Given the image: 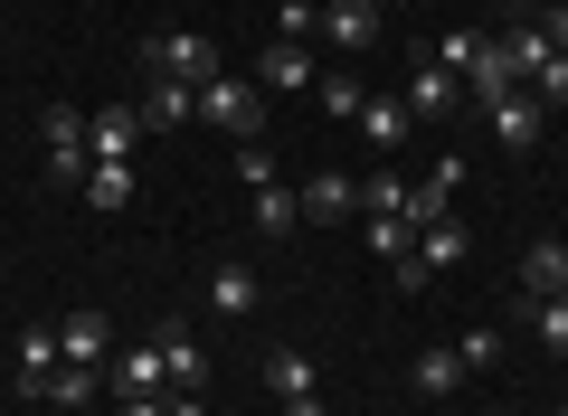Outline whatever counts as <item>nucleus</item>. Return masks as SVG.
Instances as JSON below:
<instances>
[{"label": "nucleus", "instance_id": "obj_35", "mask_svg": "<svg viewBox=\"0 0 568 416\" xmlns=\"http://www.w3.org/2000/svg\"><path fill=\"white\" fill-rule=\"evenodd\" d=\"M123 416H171V397H123Z\"/></svg>", "mask_w": 568, "mask_h": 416}, {"label": "nucleus", "instance_id": "obj_30", "mask_svg": "<svg viewBox=\"0 0 568 416\" xmlns=\"http://www.w3.org/2000/svg\"><path fill=\"white\" fill-rule=\"evenodd\" d=\"M530 313H540V351H559V359H568V294L530 303Z\"/></svg>", "mask_w": 568, "mask_h": 416}, {"label": "nucleus", "instance_id": "obj_23", "mask_svg": "<svg viewBox=\"0 0 568 416\" xmlns=\"http://www.w3.org/2000/svg\"><path fill=\"white\" fill-rule=\"evenodd\" d=\"M484 29H446V39H436V48H426V58H436V67H446V77H474V58H484Z\"/></svg>", "mask_w": 568, "mask_h": 416}, {"label": "nucleus", "instance_id": "obj_16", "mask_svg": "<svg viewBox=\"0 0 568 416\" xmlns=\"http://www.w3.org/2000/svg\"><path fill=\"white\" fill-rule=\"evenodd\" d=\"M361 133L379 142V152H398V142L417 133V114H407V95H361Z\"/></svg>", "mask_w": 568, "mask_h": 416}, {"label": "nucleus", "instance_id": "obj_1", "mask_svg": "<svg viewBox=\"0 0 568 416\" xmlns=\"http://www.w3.org/2000/svg\"><path fill=\"white\" fill-rule=\"evenodd\" d=\"M200 123H209V133L256 142V133H265V85H256V77H227V67H219V77L200 85Z\"/></svg>", "mask_w": 568, "mask_h": 416}, {"label": "nucleus", "instance_id": "obj_10", "mask_svg": "<svg viewBox=\"0 0 568 416\" xmlns=\"http://www.w3.org/2000/svg\"><path fill=\"white\" fill-rule=\"evenodd\" d=\"M521 284L530 303H549V294H568V237H540V246H521Z\"/></svg>", "mask_w": 568, "mask_h": 416}, {"label": "nucleus", "instance_id": "obj_27", "mask_svg": "<svg viewBox=\"0 0 568 416\" xmlns=\"http://www.w3.org/2000/svg\"><path fill=\"white\" fill-rule=\"evenodd\" d=\"M95 388H104V369H77V359H58V378H48V397H58V407H85Z\"/></svg>", "mask_w": 568, "mask_h": 416}, {"label": "nucleus", "instance_id": "obj_14", "mask_svg": "<svg viewBox=\"0 0 568 416\" xmlns=\"http://www.w3.org/2000/svg\"><path fill=\"white\" fill-rule=\"evenodd\" d=\"M104 388L114 397H162L171 378H162V351H114L104 359Z\"/></svg>", "mask_w": 568, "mask_h": 416}, {"label": "nucleus", "instance_id": "obj_11", "mask_svg": "<svg viewBox=\"0 0 568 416\" xmlns=\"http://www.w3.org/2000/svg\"><path fill=\"white\" fill-rule=\"evenodd\" d=\"M48 378H58V332H20V351H10V388L48 397Z\"/></svg>", "mask_w": 568, "mask_h": 416}, {"label": "nucleus", "instance_id": "obj_19", "mask_svg": "<svg viewBox=\"0 0 568 416\" xmlns=\"http://www.w3.org/2000/svg\"><path fill=\"white\" fill-rule=\"evenodd\" d=\"M85 209H123V199H133V161H85Z\"/></svg>", "mask_w": 568, "mask_h": 416}, {"label": "nucleus", "instance_id": "obj_12", "mask_svg": "<svg viewBox=\"0 0 568 416\" xmlns=\"http://www.w3.org/2000/svg\"><path fill=\"white\" fill-rule=\"evenodd\" d=\"M455 104H465V77H446V67H417V77H407V114L417 123H446Z\"/></svg>", "mask_w": 568, "mask_h": 416}, {"label": "nucleus", "instance_id": "obj_22", "mask_svg": "<svg viewBox=\"0 0 568 416\" xmlns=\"http://www.w3.org/2000/svg\"><path fill=\"white\" fill-rule=\"evenodd\" d=\"M190 114H200V85L152 77V95H142V123H190Z\"/></svg>", "mask_w": 568, "mask_h": 416}, {"label": "nucleus", "instance_id": "obj_13", "mask_svg": "<svg viewBox=\"0 0 568 416\" xmlns=\"http://www.w3.org/2000/svg\"><path fill=\"white\" fill-rule=\"evenodd\" d=\"M304 219H361V180H351V171H313L304 180Z\"/></svg>", "mask_w": 568, "mask_h": 416}, {"label": "nucleus", "instance_id": "obj_6", "mask_svg": "<svg viewBox=\"0 0 568 416\" xmlns=\"http://www.w3.org/2000/svg\"><path fill=\"white\" fill-rule=\"evenodd\" d=\"M465 256H474V227L455 219V209H446V219H426V227H417V265H426V284H436V275H455Z\"/></svg>", "mask_w": 568, "mask_h": 416}, {"label": "nucleus", "instance_id": "obj_2", "mask_svg": "<svg viewBox=\"0 0 568 416\" xmlns=\"http://www.w3.org/2000/svg\"><path fill=\"white\" fill-rule=\"evenodd\" d=\"M133 58H142V77H171V85H209L219 77V48H209L200 29H162V39H142Z\"/></svg>", "mask_w": 568, "mask_h": 416}, {"label": "nucleus", "instance_id": "obj_32", "mask_svg": "<svg viewBox=\"0 0 568 416\" xmlns=\"http://www.w3.org/2000/svg\"><path fill=\"white\" fill-rule=\"evenodd\" d=\"M237 180H246V190H265V180H275V152H265V133H256V142H237Z\"/></svg>", "mask_w": 568, "mask_h": 416}, {"label": "nucleus", "instance_id": "obj_24", "mask_svg": "<svg viewBox=\"0 0 568 416\" xmlns=\"http://www.w3.org/2000/svg\"><path fill=\"white\" fill-rule=\"evenodd\" d=\"M455 359H465L474 378H484V369H503V322H474V332L455 341Z\"/></svg>", "mask_w": 568, "mask_h": 416}, {"label": "nucleus", "instance_id": "obj_5", "mask_svg": "<svg viewBox=\"0 0 568 416\" xmlns=\"http://www.w3.org/2000/svg\"><path fill=\"white\" fill-rule=\"evenodd\" d=\"M246 227H256L265 246H284L294 227H304V190H284V180H265V190H246Z\"/></svg>", "mask_w": 568, "mask_h": 416}, {"label": "nucleus", "instance_id": "obj_29", "mask_svg": "<svg viewBox=\"0 0 568 416\" xmlns=\"http://www.w3.org/2000/svg\"><path fill=\"white\" fill-rule=\"evenodd\" d=\"M530 95H540V114H549V104H568V58H559V48L530 67Z\"/></svg>", "mask_w": 568, "mask_h": 416}, {"label": "nucleus", "instance_id": "obj_21", "mask_svg": "<svg viewBox=\"0 0 568 416\" xmlns=\"http://www.w3.org/2000/svg\"><path fill=\"white\" fill-rule=\"evenodd\" d=\"M493 58H503V67H511V85H521V77H530V67H540V58H549V29H521V20H511V29H503V39H493Z\"/></svg>", "mask_w": 568, "mask_h": 416}, {"label": "nucleus", "instance_id": "obj_18", "mask_svg": "<svg viewBox=\"0 0 568 416\" xmlns=\"http://www.w3.org/2000/svg\"><path fill=\"white\" fill-rule=\"evenodd\" d=\"M465 359H455V351H417V369H407V388H417V397H455V388H465Z\"/></svg>", "mask_w": 568, "mask_h": 416}, {"label": "nucleus", "instance_id": "obj_8", "mask_svg": "<svg viewBox=\"0 0 568 416\" xmlns=\"http://www.w3.org/2000/svg\"><path fill=\"white\" fill-rule=\"evenodd\" d=\"M152 351H162V378H171V388H200V378H209V351H200V332H190L181 313L162 322V341H152Z\"/></svg>", "mask_w": 568, "mask_h": 416}, {"label": "nucleus", "instance_id": "obj_4", "mask_svg": "<svg viewBox=\"0 0 568 416\" xmlns=\"http://www.w3.org/2000/svg\"><path fill=\"white\" fill-rule=\"evenodd\" d=\"M313 39L332 48V58H361L369 39H379V0H323V29Z\"/></svg>", "mask_w": 568, "mask_h": 416}, {"label": "nucleus", "instance_id": "obj_33", "mask_svg": "<svg viewBox=\"0 0 568 416\" xmlns=\"http://www.w3.org/2000/svg\"><path fill=\"white\" fill-rule=\"evenodd\" d=\"M313 29H323V10H313V0H284V10H275V39H313Z\"/></svg>", "mask_w": 568, "mask_h": 416}, {"label": "nucleus", "instance_id": "obj_25", "mask_svg": "<svg viewBox=\"0 0 568 416\" xmlns=\"http://www.w3.org/2000/svg\"><path fill=\"white\" fill-rule=\"evenodd\" d=\"M265 388H275V397H313V359L304 351H275V359H265Z\"/></svg>", "mask_w": 568, "mask_h": 416}, {"label": "nucleus", "instance_id": "obj_17", "mask_svg": "<svg viewBox=\"0 0 568 416\" xmlns=\"http://www.w3.org/2000/svg\"><path fill=\"white\" fill-rule=\"evenodd\" d=\"M256 294H265V284H256V265H219V275H209V303H219L227 322H246V313H256Z\"/></svg>", "mask_w": 568, "mask_h": 416}, {"label": "nucleus", "instance_id": "obj_20", "mask_svg": "<svg viewBox=\"0 0 568 416\" xmlns=\"http://www.w3.org/2000/svg\"><path fill=\"white\" fill-rule=\"evenodd\" d=\"M407 199H417V180H398V171H369L361 180V209H369V219H407ZM407 227H417V219H407Z\"/></svg>", "mask_w": 568, "mask_h": 416}, {"label": "nucleus", "instance_id": "obj_36", "mask_svg": "<svg viewBox=\"0 0 568 416\" xmlns=\"http://www.w3.org/2000/svg\"><path fill=\"white\" fill-rule=\"evenodd\" d=\"M493 416H503V407H493Z\"/></svg>", "mask_w": 568, "mask_h": 416}, {"label": "nucleus", "instance_id": "obj_26", "mask_svg": "<svg viewBox=\"0 0 568 416\" xmlns=\"http://www.w3.org/2000/svg\"><path fill=\"white\" fill-rule=\"evenodd\" d=\"M39 133H48V152H85V114H77V104H48Z\"/></svg>", "mask_w": 568, "mask_h": 416}, {"label": "nucleus", "instance_id": "obj_28", "mask_svg": "<svg viewBox=\"0 0 568 416\" xmlns=\"http://www.w3.org/2000/svg\"><path fill=\"white\" fill-rule=\"evenodd\" d=\"M323 114H332V123H361V77L332 67V77H323Z\"/></svg>", "mask_w": 568, "mask_h": 416}, {"label": "nucleus", "instance_id": "obj_34", "mask_svg": "<svg viewBox=\"0 0 568 416\" xmlns=\"http://www.w3.org/2000/svg\"><path fill=\"white\" fill-rule=\"evenodd\" d=\"M284 416H332V407H323V388H313V397H284Z\"/></svg>", "mask_w": 568, "mask_h": 416}, {"label": "nucleus", "instance_id": "obj_15", "mask_svg": "<svg viewBox=\"0 0 568 416\" xmlns=\"http://www.w3.org/2000/svg\"><path fill=\"white\" fill-rule=\"evenodd\" d=\"M484 114H493V133H503L511 152H530V142H540V123H549V114H540V95H521V85H511L503 104H484Z\"/></svg>", "mask_w": 568, "mask_h": 416}, {"label": "nucleus", "instance_id": "obj_7", "mask_svg": "<svg viewBox=\"0 0 568 416\" xmlns=\"http://www.w3.org/2000/svg\"><path fill=\"white\" fill-rule=\"evenodd\" d=\"M133 142H142V114H133V104L85 114V161H133Z\"/></svg>", "mask_w": 568, "mask_h": 416}, {"label": "nucleus", "instance_id": "obj_31", "mask_svg": "<svg viewBox=\"0 0 568 416\" xmlns=\"http://www.w3.org/2000/svg\"><path fill=\"white\" fill-rule=\"evenodd\" d=\"M369 246H379V256H388V265H398V256H407V246H417V227H407V219H369Z\"/></svg>", "mask_w": 568, "mask_h": 416}, {"label": "nucleus", "instance_id": "obj_3", "mask_svg": "<svg viewBox=\"0 0 568 416\" xmlns=\"http://www.w3.org/2000/svg\"><path fill=\"white\" fill-rule=\"evenodd\" d=\"M246 77H256L265 95H304V85H323V58H313L304 39H275V48H265L256 67H246Z\"/></svg>", "mask_w": 568, "mask_h": 416}, {"label": "nucleus", "instance_id": "obj_9", "mask_svg": "<svg viewBox=\"0 0 568 416\" xmlns=\"http://www.w3.org/2000/svg\"><path fill=\"white\" fill-rule=\"evenodd\" d=\"M58 359L104 369V359H114V322H104V313H67V322H58Z\"/></svg>", "mask_w": 568, "mask_h": 416}]
</instances>
